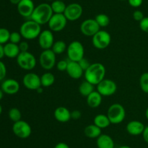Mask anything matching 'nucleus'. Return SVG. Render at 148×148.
<instances>
[{"mask_svg": "<svg viewBox=\"0 0 148 148\" xmlns=\"http://www.w3.org/2000/svg\"><path fill=\"white\" fill-rule=\"evenodd\" d=\"M85 80L92 84L98 85L105 78L106 68L101 62L92 63L84 73Z\"/></svg>", "mask_w": 148, "mask_h": 148, "instance_id": "nucleus-1", "label": "nucleus"}, {"mask_svg": "<svg viewBox=\"0 0 148 148\" xmlns=\"http://www.w3.org/2000/svg\"><path fill=\"white\" fill-rule=\"evenodd\" d=\"M53 15V12L51 4L41 3L35 7L33 14L30 17V20H33L41 26L49 23Z\"/></svg>", "mask_w": 148, "mask_h": 148, "instance_id": "nucleus-2", "label": "nucleus"}, {"mask_svg": "<svg viewBox=\"0 0 148 148\" xmlns=\"http://www.w3.org/2000/svg\"><path fill=\"white\" fill-rule=\"evenodd\" d=\"M41 31L40 25L33 21V20L25 22L20 28V34L22 35L23 38L27 40H33L36 38H38Z\"/></svg>", "mask_w": 148, "mask_h": 148, "instance_id": "nucleus-3", "label": "nucleus"}, {"mask_svg": "<svg viewBox=\"0 0 148 148\" xmlns=\"http://www.w3.org/2000/svg\"><path fill=\"white\" fill-rule=\"evenodd\" d=\"M106 115L111 123L119 124L125 119L126 110L121 104L114 103L108 107Z\"/></svg>", "mask_w": 148, "mask_h": 148, "instance_id": "nucleus-4", "label": "nucleus"}, {"mask_svg": "<svg viewBox=\"0 0 148 148\" xmlns=\"http://www.w3.org/2000/svg\"><path fill=\"white\" fill-rule=\"evenodd\" d=\"M68 58L70 61L79 62L84 58L85 55V49L80 41H74L71 42L66 49Z\"/></svg>", "mask_w": 148, "mask_h": 148, "instance_id": "nucleus-5", "label": "nucleus"}, {"mask_svg": "<svg viewBox=\"0 0 148 148\" xmlns=\"http://www.w3.org/2000/svg\"><path fill=\"white\" fill-rule=\"evenodd\" d=\"M16 59L17 65L25 71H32L37 64L35 56L29 52H20Z\"/></svg>", "mask_w": 148, "mask_h": 148, "instance_id": "nucleus-6", "label": "nucleus"}, {"mask_svg": "<svg viewBox=\"0 0 148 148\" xmlns=\"http://www.w3.org/2000/svg\"><path fill=\"white\" fill-rule=\"evenodd\" d=\"M111 37L108 31L100 30L92 36V42L96 49H103L108 47L111 44Z\"/></svg>", "mask_w": 148, "mask_h": 148, "instance_id": "nucleus-7", "label": "nucleus"}, {"mask_svg": "<svg viewBox=\"0 0 148 148\" xmlns=\"http://www.w3.org/2000/svg\"><path fill=\"white\" fill-rule=\"evenodd\" d=\"M56 54L51 49H46L40 53L39 61L40 65L46 71H50L56 64Z\"/></svg>", "mask_w": 148, "mask_h": 148, "instance_id": "nucleus-8", "label": "nucleus"}, {"mask_svg": "<svg viewBox=\"0 0 148 148\" xmlns=\"http://www.w3.org/2000/svg\"><path fill=\"white\" fill-rule=\"evenodd\" d=\"M12 131L16 136L20 139H27L31 135L30 125L25 120H20L13 123Z\"/></svg>", "mask_w": 148, "mask_h": 148, "instance_id": "nucleus-9", "label": "nucleus"}, {"mask_svg": "<svg viewBox=\"0 0 148 148\" xmlns=\"http://www.w3.org/2000/svg\"><path fill=\"white\" fill-rule=\"evenodd\" d=\"M67 23V19L64 14H53L48 23L49 30L59 32L64 30Z\"/></svg>", "mask_w": 148, "mask_h": 148, "instance_id": "nucleus-10", "label": "nucleus"}, {"mask_svg": "<svg viewBox=\"0 0 148 148\" xmlns=\"http://www.w3.org/2000/svg\"><path fill=\"white\" fill-rule=\"evenodd\" d=\"M116 90V84L111 79L104 78L97 85V91L103 97L113 95L115 94Z\"/></svg>", "mask_w": 148, "mask_h": 148, "instance_id": "nucleus-11", "label": "nucleus"}, {"mask_svg": "<svg viewBox=\"0 0 148 148\" xmlns=\"http://www.w3.org/2000/svg\"><path fill=\"white\" fill-rule=\"evenodd\" d=\"M82 12H83V10L80 4L78 3H72L66 6L64 15L67 20L75 21L82 16Z\"/></svg>", "mask_w": 148, "mask_h": 148, "instance_id": "nucleus-12", "label": "nucleus"}, {"mask_svg": "<svg viewBox=\"0 0 148 148\" xmlns=\"http://www.w3.org/2000/svg\"><path fill=\"white\" fill-rule=\"evenodd\" d=\"M24 86L29 90H37L41 86L40 77L35 73H28L23 78Z\"/></svg>", "mask_w": 148, "mask_h": 148, "instance_id": "nucleus-13", "label": "nucleus"}, {"mask_svg": "<svg viewBox=\"0 0 148 148\" xmlns=\"http://www.w3.org/2000/svg\"><path fill=\"white\" fill-rule=\"evenodd\" d=\"M100 26L95 19H87L80 25V30L83 35L86 36H93L100 30Z\"/></svg>", "mask_w": 148, "mask_h": 148, "instance_id": "nucleus-14", "label": "nucleus"}, {"mask_svg": "<svg viewBox=\"0 0 148 148\" xmlns=\"http://www.w3.org/2000/svg\"><path fill=\"white\" fill-rule=\"evenodd\" d=\"M38 39L39 46L43 50L51 49L54 43V36L53 32L49 29L41 31Z\"/></svg>", "mask_w": 148, "mask_h": 148, "instance_id": "nucleus-15", "label": "nucleus"}, {"mask_svg": "<svg viewBox=\"0 0 148 148\" xmlns=\"http://www.w3.org/2000/svg\"><path fill=\"white\" fill-rule=\"evenodd\" d=\"M20 86L19 82L14 78H8L4 80L1 85V89L4 94H10V95L17 94L20 90Z\"/></svg>", "mask_w": 148, "mask_h": 148, "instance_id": "nucleus-16", "label": "nucleus"}, {"mask_svg": "<svg viewBox=\"0 0 148 148\" xmlns=\"http://www.w3.org/2000/svg\"><path fill=\"white\" fill-rule=\"evenodd\" d=\"M35 7L34 3L32 0H21L17 4V11L23 17H30Z\"/></svg>", "mask_w": 148, "mask_h": 148, "instance_id": "nucleus-17", "label": "nucleus"}, {"mask_svg": "<svg viewBox=\"0 0 148 148\" xmlns=\"http://www.w3.org/2000/svg\"><path fill=\"white\" fill-rule=\"evenodd\" d=\"M66 71L68 75L73 79H79L85 73L78 62L70 60L68 61V65Z\"/></svg>", "mask_w": 148, "mask_h": 148, "instance_id": "nucleus-18", "label": "nucleus"}, {"mask_svg": "<svg viewBox=\"0 0 148 148\" xmlns=\"http://www.w3.org/2000/svg\"><path fill=\"white\" fill-rule=\"evenodd\" d=\"M145 128V126L144 123L139 120H134L127 123L126 129H127V131L132 136H138V135L143 134Z\"/></svg>", "mask_w": 148, "mask_h": 148, "instance_id": "nucleus-19", "label": "nucleus"}, {"mask_svg": "<svg viewBox=\"0 0 148 148\" xmlns=\"http://www.w3.org/2000/svg\"><path fill=\"white\" fill-rule=\"evenodd\" d=\"M53 116L57 121L60 123H66L71 118V112L66 107L60 106L55 109Z\"/></svg>", "mask_w": 148, "mask_h": 148, "instance_id": "nucleus-20", "label": "nucleus"}, {"mask_svg": "<svg viewBox=\"0 0 148 148\" xmlns=\"http://www.w3.org/2000/svg\"><path fill=\"white\" fill-rule=\"evenodd\" d=\"M96 145L98 148H114L115 143L111 136L108 134H101L97 138Z\"/></svg>", "mask_w": 148, "mask_h": 148, "instance_id": "nucleus-21", "label": "nucleus"}, {"mask_svg": "<svg viewBox=\"0 0 148 148\" xmlns=\"http://www.w3.org/2000/svg\"><path fill=\"white\" fill-rule=\"evenodd\" d=\"M4 56L7 57L8 58H12V59L17 58L19 54L20 53L18 44L11 43V42H8L4 45Z\"/></svg>", "mask_w": 148, "mask_h": 148, "instance_id": "nucleus-22", "label": "nucleus"}, {"mask_svg": "<svg viewBox=\"0 0 148 148\" xmlns=\"http://www.w3.org/2000/svg\"><path fill=\"white\" fill-rule=\"evenodd\" d=\"M103 96L98 91H94L88 95L87 98L88 105L91 108H96L101 104L102 102Z\"/></svg>", "mask_w": 148, "mask_h": 148, "instance_id": "nucleus-23", "label": "nucleus"}, {"mask_svg": "<svg viewBox=\"0 0 148 148\" xmlns=\"http://www.w3.org/2000/svg\"><path fill=\"white\" fill-rule=\"evenodd\" d=\"M84 133L85 136L90 139H97L98 136H101V129L93 124H90L87 126L84 129Z\"/></svg>", "mask_w": 148, "mask_h": 148, "instance_id": "nucleus-24", "label": "nucleus"}, {"mask_svg": "<svg viewBox=\"0 0 148 148\" xmlns=\"http://www.w3.org/2000/svg\"><path fill=\"white\" fill-rule=\"evenodd\" d=\"M94 124L96 125L100 129H106V128L108 127L111 124L109 118L107 116V115L104 114H98L94 118Z\"/></svg>", "mask_w": 148, "mask_h": 148, "instance_id": "nucleus-25", "label": "nucleus"}, {"mask_svg": "<svg viewBox=\"0 0 148 148\" xmlns=\"http://www.w3.org/2000/svg\"><path fill=\"white\" fill-rule=\"evenodd\" d=\"M94 91L95 90H94L93 84H92L89 81H86V80L83 81L79 86V94L83 96V97H87Z\"/></svg>", "mask_w": 148, "mask_h": 148, "instance_id": "nucleus-26", "label": "nucleus"}, {"mask_svg": "<svg viewBox=\"0 0 148 148\" xmlns=\"http://www.w3.org/2000/svg\"><path fill=\"white\" fill-rule=\"evenodd\" d=\"M55 81V76L53 73L50 72H46L40 76V82L43 87L51 86Z\"/></svg>", "mask_w": 148, "mask_h": 148, "instance_id": "nucleus-27", "label": "nucleus"}, {"mask_svg": "<svg viewBox=\"0 0 148 148\" xmlns=\"http://www.w3.org/2000/svg\"><path fill=\"white\" fill-rule=\"evenodd\" d=\"M53 14H64L66 5L62 0H53L51 4Z\"/></svg>", "mask_w": 148, "mask_h": 148, "instance_id": "nucleus-28", "label": "nucleus"}, {"mask_svg": "<svg viewBox=\"0 0 148 148\" xmlns=\"http://www.w3.org/2000/svg\"><path fill=\"white\" fill-rule=\"evenodd\" d=\"M66 49H67V46H66V43L64 41L59 40L53 43L52 48L51 49L56 55H61V54L64 53L65 51H66Z\"/></svg>", "mask_w": 148, "mask_h": 148, "instance_id": "nucleus-29", "label": "nucleus"}, {"mask_svg": "<svg viewBox=\"0 0 148 148\" xmlns=\"http://www.w3.org/2000/svg\"><path fill=\"white\" fill-rule=\"evenodd\" d=\"M95 21L100 26V28L106 27L109 25L110 23V18L107 15L101 13V14H98L95 16Z\"/></svg>", "mask_w": 148, "mask_h": 148, "instance_id": "nucleus-30", "label": "nucleus"}, {"mask_svg": "<svg viewBox=\"0 0 148 148\" xmlns=\"http://www.w3.org/2000/svg\"><path fill=\"white\" fill-rule=\"evenodd\" d=\"M8 116L10 120L14 123L19 121L22 118V113L20 110L17 107H12L8 113Z\"/></svg>", "mask_w": 148, "mask_h": 148, "instance_id": "nucleus-31", "label": "nucleus"}, {"mask_svg": "<svg viewBox=\"0 0 148 148\" xmlns=\"http://www.w3.org/2000/svg\"><path fill=\"white\" fill-rule=\"evenodd\" d=\"M10 32L5 28H0V44L4 45L10 41Z\"/></svg>", "mask_w": 148, "mask_h": 148, "instance_id": "nucleus-32", "label": "nucleus"}, {"mask_svg": "<svg viewBox=\"0 0 148 148\" xmlns=\"http://www.w3.org/2000/svg\"><path fill=\"white\" fill-rule=\"evenodd\" d=\"M140 88L143 92L148 94V72L143 73L140 78Z\"/></svg>", "mask_w": 148, "mask_h": 148, "instance_id": "nucleus-33", "label": "nucleus"}, {"mask_svg": "<svg viewBox=\"0 0 148 148\" xmlns=\"http://www.w3.org/2000/svg\"><path fill=\"white\" fill-rule=\"evenodd\" d=\"M23 38L22 35L20 34V32L13 31L10 33V42L16 44H19L21 42V39Z\"/></svg>", "mask_w": 148, "mask_h": 148, "instance_id": "nucleus-34", "label": "nucleus"}, {"mask_svg": "<svg viewBox=\"0 0 148 148\" xmlns=\"http://www.w3.org/2000/svg\"><path fill=\"white\" fill-rule=\"evenodd\" d=\"M67 65L68 61L65 60V59H62V60H59L56 63V68L59 71H66V68H67Z\"/></svg>", "mask_w": 148, "mask_h": 148, "instance_id": "nucleus-35", "label": "nucleus"}, {"mask_svg": "<svg viewBox=\"0 0 148 148\" xmlns=\"http://www.w3.org/2000/svg\"><path fill=\"white\" fill-rule=\"evenodd\" d=\"M7 75V67L5 64L0 60V81L4 80Z\"/></svg>", "mask_w": 148, "mask_h": 148, "instance_id": "nucleus-36", "label": "nucleus"}, {"mask_svg": "<svg viewBox=\"0 0 148 148\" xmlns=\"http://www.w3.org/2000/svg\"><path fill=\"white\" fill-rule=\"evenodd\" d=\"M140 28L143 31L148 33V17H145L140 22Z\"/></svg>", "mask_w": 148, "mask_h": 148, "instance_id": "nucleus-37", "label": "nucleus"}, {"mask_svg": "<svg viewBox=\"0 0 148 148\" xmlns=\"http://www.w3.org/2000/svg\"><path fill=\"white\" fill-rule=\"evenodd\" d=\"M78 63L79 64V65H80V67L82 68V69L84 71V72H85V71H86V70L88 69V68H89L91 65V63L90 62V61L88 60V59H85V57L82 58L81 60H79V62H78Z\"/></svg>", "mask_w": 148, "mask_h": 148, "instance_id": "nucleus-38", "label": "nucleus"}, {"mask_svg": "<svg viewBox=\"0 0 148 148\" xmlns=\"http://www.w3.org/2000/svg\"><path fill=\"white\" fill-rule=\"evenodd\" d=\"M133 18H134V20L137 22H140L143 18L145 17L144 14L142 11L140 10H136L133 12Z\"/></svg>", "mask_w": 148, "mask_h": 148, "instance_id": "nucleus-39", "label": "nucleus"}, {"mask_svg": "<svg viewBox=\"0 0 148 148\" xmlns=\"http://www.w3.org/2000/svg\"><path fill=\"white\" fill-rule=\"evenodd\" d=\"M19 48H20V52H28L29 49V44L27 41H23L20 42L18 44Z\"/></svg>", "mask_w": 148, "mask_h": 148, "instance_id": "nucleus-40", "label": "nucleus"}, {"mask_svg": "<svg viewBox=\"0 0 148 148\" xmlns=\"http://www.w3.org/2000/svg\"><path fill=\"white\" fill-rule=\"evenodd\" d=\"M128 2L130 6L137 8V7H140L143 4V0H128Z\"/></svg>", "mask_w": 148, "mask_h": 148, "instance_id": "nucleus-41", "label": "nucleus"}, {"mask_svg": "<svg viewBox=\"0 0 148 148\" xmlns=\"http://www.w3.org/2000/svg\"><path fill=\"white\" fill-rule=\"evenodd\" d=\"M81 115H82V113L79 110H75L71 112V118L74 119V120H78L80 118Z\"/></svg>", "mask_w": 148, "mask_h": 148, "instance_id": "nucleus-42", "label": "nucleus"}, {"mask_svg": "<svg viewBox=\"0 0 148 148\" xmlns=\"http://www.w3.org/2000/svg\"><path fill=\"white\" fill-rule=\"evenodd\" d=\"M143 136L145 142L148 144V126H145V130L143 133Z\"/></svg>", "mask_w": 148, "mask_h": 148, "instance_id": "nucleus-43", "label": "nucleus"}, {"mask_svg": "<svg viewBox=\"0 0 148 148\" xmlns=\"http://www.w3.org/2000/svg\"><path fill=\"white\" fill-rule=\"evenodd\" d=\"M54 148H70L67 144L64 143V142H59L55 145Z\"/></svg>", "mask_w": 148, "mask_h": 148, "instance_id": "nucleus-44", "label": "nucleus"}, {"mask_svg": "<svg viewBox=\"0 0 148 148\" xmlns=\"http://www.w3.org/2000/svg\"><path fill=\"white\" fill-rule=\"evenodd\" d=\"M4 57V45L0 44V60Z\"/></svg>", "mask_w": 148, "mask_h": 148, "instance_id": "nucleus-45", "label": "nucleus"}, {"mask_svg": "<svg viewBox=\"0 0 148 148\" xmlns=\"http://www.w3.org/2000/svg\"><path fill=\"white\" fill-rule=\"evenodd\" d=\"M10 1L12 3V4H17H17H18L20 1H21V0H10Z\"/></svg>", "mask_w": 148, "mask_h": 148, "instance_id": "nucleus-46", "label": "nucleus"}, {"mask_svg": "<svg viewBox=\"0 0 148 148\" xmlns=\"http://www.w3.org/2000/svg\"><path fill=\"white\" fill-rule=\"evenodd\" d=\"M4 91H2V89H1V88H0V100H2L3 97H4Z\"/></svg>", "mask_w": 148, "mask_h": 148, "instance_id": "nucleus-47", "label": "nucleus"}, {"mask_svg": "<svg viewBox=\"0 0 148 148\" xmlns=\"http://www.w3.org/2000/svg\"><path fill=\"white\" fill-rule=\"evenodd\" d=\"M36 91H37L38 93H42V92H43V89H42V86H40V88L38 89Z\"/></svg>", "mask_w": 148, "mask_h": 148, "instance_id": "nucleus-48", "label": "nucleus"}, {"mask_svg": "<svg viewBox=\"0 0 148 148\" xmlns=\"http://www.w3.org/2000/svg\"><path fill=\"white\" fill-rule=\"evenodd\" d=\"M119 148H132V147L130 146H127V145H122V146L119 147Z\"/></svg>", "mask_w": 148, "mask_h": 148, "instance_id": "nucleus-49", "label": "nucleus"}, {"mask_svg": "<svg viewBox=\"0 0 148 148\" xmlns=\"http://www.w3.org/2000/svg\"><path fill=\"white\" fill-rule=\"evenodd\" d=\"M145 117L148 120V107L147 109H146V111H145Z\"/></svg>", "mask_w": 148, "mask_h": 148, "instance_id": "nucleus-50", "label": "nucleus"}, {"mask_svg": "<svg viewBox=\"0 0 148 148\" xmlns=\"http://www.w3.org/2000/svg\"><path fill=\"white\" fill-rule=\"evenodd\" d=\"M1 113H2V107H1V105L0 104V115L1 114Z\"/></svg>", "mask_w": 148, "mask_h": 148, "instance_id": "nucleus-51", "label": "nucleus"}, {"mask_svg": "<svg viewBox=\"0 0 148 148\" xmlns=\"http://www.w3.org/2000/svg\"><path fill=\"white\" fill-rule=\"evenodd\" d=\"M121 1H126V0H121Z\"/></svg>", "mask_w": 148, "mask_h": 148, "instance_id": "nucleus-52", "label": "nucleus"}, {"mask_svg": "<svg viewBox=\"0 0 148 148\" xmlns=\"http://www.w3.org/2000/svg\"><path fill=\"white\" fill-rule=\"evenodd\" d=\"M62 1H63V0H62Z\"/></svg>", "mask_w": 148, "mask_h": 148, "instance_id": "nucleus-53", "label": "nucleus"}]
</instances>
